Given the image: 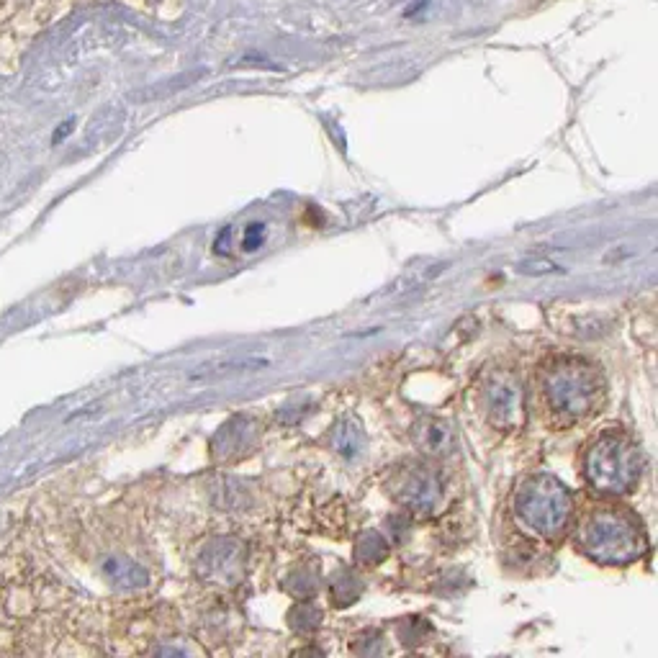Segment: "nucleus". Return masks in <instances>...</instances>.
<instances>
[{"label": "nucleus", "mask_w": 658, "mask_h": 658, "mask_svg": "<svg viewBox=\"0 0 658 658\" xmlns=\"http://www.w3.org/2000/svg\"><path fill=\"white\" fill-rule=\"evenodd\" d=\"M484 409L489 412L491 422L499 427L517 425L522 414V391L517 378L509 371H494L486 378L484 389Z\"/></svg>", "instance_id": "39448f33"}, {"label": "nucleus", "mask_w": 658, "mask_h": 658, "mask_svg": "<svg viewBox=\"0 0 658 658\" xmlns=\"http://www.w3.org/2000/svg\"><path fill=\"white\" fill-rule=\"evenodd\" d=\"M641 450L623 432H605L589 448L584 473L602 494H625L641 479Z\"/></svg>", "instance_id": "7ed1b4c3"}, {"label": "nucleus", "mask_w": 658, "mask_h": 658, "mask_svg": "<svg viewBox=\"0 0 658 658\" xmlns=\"http://www.w3.org/2000/svg\"><path fill=\"white\" fill-rule=\"evenodd\" d=\"M571 507L574 504H571L569 491L548 473L533 476L517 497V517L543 538H556L566 530L571 520Z\"/></svg>", "instance_id": "20e7f679"}, {"label": "nucleus", "mask_w": 658, "mask_h": 658, "mask_svg": "<svg viewBox=\"0 0 658 658\" xmlns=\"http://www.w3.org/2000/svg\"><path fill=\"white\" fill-rule=\"evenodd\" d=\"M414 440H417V445L425 450V453L448 455L455 443V435H453V427H450L448 422L427 417L422 419V422H417V427H414Z\"/></svg>", "instance_id": "0eeeda50"}, {"label": "nucleus", "mask_w": 658, "mask_h": 658, "mask_svg": "<svg viewBox=\"0 0 658 658\" xmlns=\"http://www.w3.org/2000/svg\"><path fill=\"white\" fill-rule=\"evenodd\" d=\"M263 237H265V227L263 224H250L245 232V250H258L260 245H263Z\"/></svg>", "instance_id": "6e6552de"}, {"label": "nucleus", "mask_w": 658, "mask_h": 658, "mask_svg": "<svg viewBox=\"0 0 658 658\" xmlns=\"http://www.w3.org/2000/svg\"><path fill=\"white\" fill-rule=\"evenodd\" d=\"M440 494H443V486L430 468H414L399 484V499L414 512H430Z\"/></svg>", "instance_id": "423d86ee"}, {"label": "nucleus", "mask_w": 658, "mask_h": 658, "mask_svg": "<svg viewBox=\"0 0 658 658\" xmlns=\"http://www.w3.org/2000/svg\"><path fill=\"white\" fill-rule=\"evenodd\" d=\"M605 386L597 368L584 360L561 358L543 373L545 407L561 425L592 417L602 404Z\"/></svg>", "instance_id": "f257e3e1"}, {"label": "nucleus", "mask_w": 658, "mask_h": 658, "mask_svg": "<svg viewBox=\"0 0 658 658\" xmlns=\"http://www.w3.org/2000/svg\"><path fill=\"white\" fill-rule=\"evenodd\" d=\"M576 543L587 556L602 563H630L641 558L646 540L641 525L625 509L599 507L579 525Z\"/></svg>", "instance_id": "f03ea898"}]
</instances>
